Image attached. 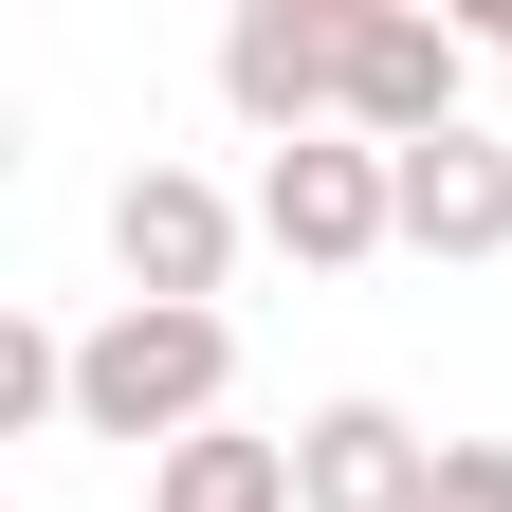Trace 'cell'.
I'll use <instances>...</instances> for the list:
<instances>
[{"label":"cell","mask_w":512,"mask_h":512,"mask_svg":"<svg viewBox=\"0 0 512 512\" xmlns=\"http://www.w3.org/2000/svg\"><path fill=\"white\" fill-rule=\"evenodd\" d=\"M439 19H458V37H476V55H512V0H439Z\"/></svg>","instance_id":"8fae6325"},{"label":"cell","mask_w":512,"mask_h":512,"mask_svg":"<svg viewBox=\"0 0 512 512\" xmlns=\"http://www.w3.org/2000/svg\"><path fill=\"white\" fill-rule=\"evenodd\" d=\"M256 238H275L293 275H366V256L403 238V147H348V128L275 147L256 165Z\"/></svg>","instance_id":"7a4b0ae2"},{"label":"cell","mask_w":512,"mask_h":512,"mask_svg":"<svg viewBox=\"0 0 512 512\" xmlns=\"http://www.w3.org/2000/svg\"><path fill=\"white\" fill-rule=\"evenodd\" d=\"M458 74H476V37L439 19V0H348V147H439V128H476Z\"/></svg>","instance_id":"277c9868"},{"label":"cell","mask_w":512,"mask_h":512,"mask_svg":"<svg viewBox=\"0 0 512 512\" xmlns=\"http://www.w3.org/2000/svg\"><path fill=\"white\" fill-rule=\"evenodd\" d=\"M494 128H512V110H494Z\"/></svg>","instance_id":"7c38bea8"},{"label":"cell","mask_w":512,"mask_h":512,"mask_svg":"<svg viewBox=\"0 0 512 512\" xmlns=\"http://www.w3.org/2000/svg\"><path fill=\"white\" fill-rule=\"evenodd\" d=\"M421 512H512V439H439V494Z\"/></svg>","instance_id":"30bf717a"},{"label":"cell","mask_w":512,"mask_h":512,"mask_svg":"<svg viewBox=\"0 0 512 512\" xmlns=\"http://www.w3.org/2000/svg\"><path fill=\"white\" fill-rule=\"evenodd\" d=\"M220 110L256 128V147L348 128V0H238L220 19Z\"/></svg>","instance_id":"3957f363"},{"label":"cell","mask_w":512,"mask_h":512,"mask_svg":"<svg viewBox=\"0 0 512 512\" xmlns=\"http://www.w3.org/2000/svg\"><path fill=\"white\" fill-rule=\"evenodd\" d=\"M238 238H256V202H220L202 165H128V183H110V275L147 293V311H220Z\"/></svg>","instance_id":"5b68a950"},{"label":"cell","mask_w":512,"mask_h":512,"mask_svg":"<svg viewBox=\"0 0 512 512\" xmlns=\"http://www.w3.org/2000/svg\"><path fill=\"white\" fill-rule=\"evenodd\" d=\"M220 384H238V311H92L74 330V439H128V458H183V439L220 421Z\"/></svg>","instance_id":"6da1fadb"},{"label":"cell","mask_w":512,"mask_h":512,"mask_svg":"<svg viewBox=\"0 0 512 512\" xmlns=\"http://www.w3.org/2000/svg\"><path fill=\"white\" fill-rule=\"evenodd\" d=\"M74 421V330H37V311H0V439Z\"/></svg>","instance_id":"9c48e42d"},{"label":"cell","mask_w":512,"mask_h":512,"mask_svg":"<svg viewBox=\"0 0 512 512\" xmlns=\"http://www.w3.org/2000/svg\"><path fill=\"white\" fill-rule=\"evenodd\" d=\"M421 494H439V439H421L403 403L348 384V403L293 421V512H421Z\"/></svg>","instance_id":"8992f818"},{"label":"cell","mask_w":512,"mask_h":512,"mask_svg":"<svg viewBox=\"0 0 512 512\" xmlns=\"http://www.w3.org/2000/svg\"><path fill=\"white\" fill-rule=\"evenodd\" d=\"M403 256H512V128L403 147Z\"/></svg>","instance_id":"52a82bcc"},{"label":"cell","mask_w":512,"mask_h":512,"mask_svg":"<svg viewBox=\"0 0 512 512\" xmlns=\"http://www.w3.org/2000/svg\"><path fill=\"white\" fill-rule=\"evenodd\" d=\"M147 512H293V439H238V421H202L183 458H147Z\"/></svg>","instance_id":"ba28073f"}]
</instances>
